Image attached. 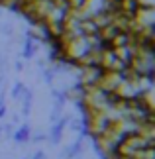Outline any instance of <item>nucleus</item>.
<instances>
[{"instance_id": "nucleus-1", "label": "nucleus", "mask_w": 155, "mask_h": 159, "mask_svg": "<svg viewBox=\"0 0 155 159\" xmlns=\"http://www.w3.org/2000/svg\"><path fill=\"white\" fill-rule=\"evenodd\" d=\"M69 120H71L69 114H61V118L51 124V130L47 134V139L51 142V145H59L61 143V138H63V132H65L67 124H69Z\"/></svg>"}, {"instance_id": "nucleus-2", "label": "nucleus", "mask_w": 155, "mask_h": 159, "mask_svg": "<svg viewBox=\"0 0 155 159\" xmlns=\"http://www.w3.org/2000/svg\"><path fill=\"white\" fill-rule=\"evenodd\" d=\"M30 136H32V126L26 124V122L20 124L14 132H12V139H14L16 143H26V142H30Z\"/></svg>"}, {"instance_id": "nucleus-3", "label": "nucleus", "mask_w": 155, "mask_h": 159, "mask_svg": "<svg viewBox=\"0 0 155 159\" xmlns=\"http://www.w3.org/2000/svg\"><path fill=\"white\" fill-rule=\"evenodd\" d=\"M83 148H84V138H77L75 142H73L69 148H65L63 151V159H73L83 153Z\"/></svg>"}, {"instance_id": "nucleus-4", "label": "nucleus", "mask_w": 155, "mask_h": 159, "mask_svg": "<svg viewBox=\"0 0 155 159\" xmlns=\"http://www.w3.org/2000/svg\"><path fill=\"white\" fill-rule=\"evenodd\" d=\"M39 49V43H35L34 39H30V38H24V45H22V59H34L35 57V53H38Z\"/></svg>"}, {"instance_id": "nucleus-5", "label": "nucleus", "mask_w": 155, "mask_h": 159, "mask_svg": "<svg viewBox=\"0 0 155 159\" xmlns=\"http://www.w3.org/2000/svg\"><path fill=\"white\" fill-rule=\"evenodd\" d=\"M20 102H22V116H24V118H28L30 112H32V104H34V90L32 89L24 90Z\"/></svg>"}, {"instance_id": "nucleus-6", "label": "nucleus", "mask_w": 155, "mask_h": 159, "mask_svg": "<svg viewBox=\"0 0 155 159\" xmlns=\"http://www.w3.org/2000/svg\"><path fill=\"white\" fill-rule=\"evenodd\" d=\"M24 90H26V84H24L22 81H14V84H12V89H10V98L16 100V102H20Z\"/></svg>"}, {"instance_id": "nucleus-7", "label": "nucleus", "mask_w": 155, "mask_h": 159, "mask_svg": "<svg viewBox=\"0 0 155 159\" xmlns=\"http://www.w3.org/2000/svg\"><path fill=\"white\" fill-rule=\"evenodd\" d=\"M41 77H43V81H45V84L53 87V81H55V77H57V73L53 71L51 65H45V67L41 69Z\"/></svg>"}, {"instance_id": "nucleus-8", "label": "nucleus", "mask_w": 155, "mask_h": 159, "mask_svg": "<svg viewBox=\"0 0 155 159\" xmlns=\"http://www.w3.org/2000/svg\"><path fill=\"white\" fill-rule=\"evenodd\" d=\"M0 32H2V35H6V38H12L14 35V26L8 22H4V24H0Z\"/></svg>"}, {"instance_id": "nucleus-9", "label": "nucleus", "mask_w": 155, "mask_h": 159, "mask_svg": "<svg viewBox=\"0 0 155 159\" xmlns=\"http://www.w3.org/2000/svg\"><path fill=\"white\" fill-rule=\"evenodd\" d=\"M47 139V134H43V132H38V134H32L30 136V142L32 143H41V142H45Z\"/></svg>"}, {"instance_id": "nucleus-10", "label": "nucleus", "mask_w": 155, "mask_h": 159, "mask_svg": "<svg viewBox=\"0 0 155 159\" xmlns=\"http://www.w3.org/2000/svg\"><path fill=\"white\" fill-rule=\"evenodd\" d=\"M28 159H47V155H45V151H35V153Z\"/></svg>"}, {"instance_id": "nucleus-11", "label": "nucleus", "mask_w": 155, "mask_h": 159, "mask_svg": "<svg viewBox=\"0 0 155 159\" xmlns=\"http://www.w3.org/2000/svg\"><path fill=\"white\" fill-rule=\"evenodd\" d=\"M14 69H16L18 73H22V71H24V63H22V61H14Z\"/></svg>"}, {"instance_id": "nucleus-12", "label": "nucleus", "mask_w": 155, "mask_h": 159, "mask_svg": "<svg viewBox=\"0 0 155 159\" xmlns=\"http://www.w3.org/2000/svg\"><path fill=\"white\" fill-rule=\"evenodd\" d=\"M0 138H2V126H0Z\"/></svg>"}, {"instance_id": "nucleus-13", "label": "nucleus", "mask_w": 155, "mask_h": 159, "mask_svg": "<svg viewBox=\"0 0 155 159\" xmlns=\"http://www.w3.org/2000/svg\"><path fill=\"white\" fill-rule=\"evenodd\" d=\"M73 159H83V157H80V155H77V157H73Z\"/></svg>"}, {"instance_id": "nucleus-14", "label": "nucleus", "mask_w": 155, "mask_h": 159, "mask_svg": "<svg viewBox=\"0 0 155 159\" xmlns=\"http://www.w3.org/2000/svg\"><path fill=\"white\" fill-rule=\"evenodd\" d=\"M24 159H28V157H24Z\"/></svg>"}]
</instances>
